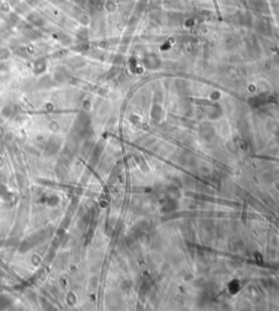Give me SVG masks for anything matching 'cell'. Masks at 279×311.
I'll use <instances>...</instances> for the list:
<instances>
[{
	"instance_id": "6da1fadb",
	"label": "cell",
	"mask_w": 279,
	"mask_h": 311,
	"mask_svg": "<svg viewBox=\"0 0 279 311\" xmlns=\"http://www.w3.org/2000/svg\"><path fill=\"white\" fill-rule=\"evenodd\" d=\"M258 29H259V31H261L263 34H269V33H271V26H269V24H268V22H266V21L259 22V24H258Z\"/></svg>"
}]
</instances>
